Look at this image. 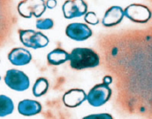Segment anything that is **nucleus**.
<instances>
[{
	"label": "nucleus",
	"instance_id": "nucleus-1",
	"mask_svg": "<svg viewBox=\"0 0 152 119\" xmlns=\"http://www.w3.org/2000/svg\"><path fill=\"white\" fill-rule=\"evenodd\" d=\"M70 65L75 69L95 68L99 65V56L88 48H75L69 54Z\"/></svg>",
	"mask_w": 152,
	"mask_h": 119
},
{
	"label": "nucleus",
	"instance_id": "nucleus-2",
	"mask_svg": "<svg viewBox=\"0 0 152 119\" xmlns=\"http://www.w3.org/2000/svg\"><path fill=\"white\" fill-rule=\"evenodd\" d=\"M112 89L108 84L102 83L95 85L87 95L88 103L93 107H100L105 104L112 97Z\"/></svg>",
	"mask_w": 152,
	"mask_h": 119
},
{
	"label": "nucleus",
	"instance_id": "nucleus-3",
	"mask_svg": "<svg viewBox=\"0 0 152 119\" xmlns=\"http://www.w3.org/2000/svg\"><path fill=\"white\" fill-rule=\"evenodd\" d=\"M19 35L20 42L25 46L32 49L42 48L49 44V38L40 31H35L32 30H20Z\"/></svg>",
	"mask_w": 152,
	"mask_h": 119
},
{
	"label": "nucleus",
	"instance_id": "nucleus-4",
	"mask_svg": "<svg viewBox=\"0 0 152 119\" xmlns=\"http://www.w3.org/2000/svg\"><path fill=\"white\" fill-rule=\"evenodd\" d=\"M5 84L12 90L22 92L29 87V78L22 71L18 69H10L4 77Z\"/></svg>",
	"mask_w": 152,
	"mask_h": 119
},
{
	"label": "nucleus",
	"instance_id": "nucleus-5",
	"mask_svg": "<svg viewBox=\"0 0 152 119\" xmlns=\"http://www.w3.org/2000/svg\"><path fill=\"white\" fill-rule=\"evenodd\" d=\"M46 10V4L40 0L21 1L18 5L19 13L24 18H31L33 15L37 18L41 17Z\"/></svg>",
	"mask_w": 152,
	"mask_h": 119
},
{
	"label": "nucleus",
	"instance_id": "nucleus-6",
	"mask_svg": "<svg viewBox=\"0 0 152 119\" xmlns=\"http://www.w3.org/2000/svg\"><path fill=\"white\" fill-rule=\"evenodd\" d=\"M124 16L135 23H147L151 17V12L143 4H133L124 10Z\"/></svg>",
	"mask_w": 152,
	"mask_h": 119
},
{
	"label": "nucleus",
	"instance_id": "nucleus-7",
	"mask_svg": "<svg viewBox=\"0 0 152 119\" xmlns=\"http://www.w3.org/2000/svg\"><path fill=\"white\" fill-rule=\"evenodd\" d=\"M62 10L66 19H73L85 14L88 11V4L82 0H69L64 3Z\"/></svg>",
	"mask_w": 152,
	"mask_h": 119
},
{
	"label": "nucleus",
	"instance_id": "nucleus-8",
	"mask_svg": "<svg viewBox=\"0 0 152 119\" xmlns=\"http://www.w3.org/2000/svg\"><path fill=\"white\" fill-rule=\"evenodd\" d=\"M66 36L71 39L76 41H83L92 36V30L88 25L83 23H71L66 29Z\"/></svg>",
	"mask_w": 152,
	"mask_h": 119
},
{
	"label": "nucleus",
	"instance_id": "nucleus-9",
	"mask_svg": "<svg viewBox=\"0 0 152 119\" xmlns=\"http://www.w3.org/2000/svg\"><path fill=\"white\" fill-rule=\"evenodd\" d=\"M86 100L87 94L81 89H71L63 96L64 104L68 108H76Z\"/></svg>",
	"mask_w": 152,
	"mask_h": 119
},
{
	"label": "nucleus",
	"instance_id": "nucleus-10",
	"mask_svg": "<svg viewBox=\"0 0 152 119\" xmlns=\"http://www.w3.org/2000/svg\"><path fill=\"white\" fill-rule=\"evenodd\" d=\"M8 59L15 66H24L30 62L32 55L29 51L24 48H14L9 52Z\"/></svg>",
	"mask_w": 152,
	"mask_h": 119
},
{
	"label": "nucleus",
	"instance_id": "nucleus-11",
	"mask_svg": "<svg viewBox=\"0 0 152 119\" xmlns=\"http://www.w3.org/2000/svg\"><path fill=\"white\" fill-rule=\"evenodd\" d=\"M123 18L124 10L119 6H112L106 11L103 18V24L105 27H113L120 23Z\"/></svg>",
	"mask_w": 152,
	"mask_h": 119
},
{
	"label": "nucleus",
	"instance_id": "nucleus-12",
	"mask_svg": "<svg viewBox=\"0 0 152 119\" xmlns=\"http://www.w3.org/2000/svg\"><path fill=\"white\" fill-rule=\"evenodd\" d=\"M18 111L20 114L27 117L39 114L42 111L41 104L32 100H23L18 105Z\"/></svg>",
	"mask_w": 152,
	"mask_h": 119
},
{
	"label": "nucleus",
	"instance_id": "nucleus-13",
	"mask_svg": "<svg viewBox=\"0 0 152 119\" xmlns=\"http://www.w3.org/2000/svg\"><path fill=\"white\" fill-rule=\"evenodd\" d=\"M47 60L49 64L50 65H60L62 63H65L66 61L69 60V54L65 51L60 48H57L53 51H51L48 55H47Z\"/></svg>",
	"mask_w": 152,
	"mask_h": 119
},
{
	"label": "nucleus",
	"instance_id": "nucleus-14",
	"mask_svg": "<svg viewBox=\"0 0 152 119\" xmlns=\"http://www.w3.org/2000/svg\"><path fill=\"white\" fill-rule=\"evenodd\" d=\"M13 102L12 101L5 96L1 94L0 95V117H5L13 111Z\"/></svg>",
	"mask_w": 152,
	"mask_h": 119
},
{
	"label": "nucleus",
	"instance_id": "nucleus-15",
	"mask_svg": "<svg viewBox=\"0 0 152 119\" xmlns=\"http://www.w3.org/2000/svg\"><path fill=\"white\" fill-rule=\"evenodd\" d=\"M49 89V82L44 78H39L37 79L33 86V94L36 97L44 95Z\"/></svg>",
	"mask_w": 152,
	"mask_h": 119
},
{
	"label": "nucleus",
	"instance_id": "nucleus-16",
	"mask_svg": "<svg viewBox=\"0 0 152 119\" xmlns=\"http://www.w3.org/2000/svg\"><path fill=\"white\" fill-rule=\"evenodd\" d=\"M53 21L51 19H38L37 21V28L38 30H50L53 27Z\"/></svg>",
	"mask_w": 152,
	"mask_h": 119
},
{
	"label": "nucleus",
	"instance_id": "nucleus-17",
	"mask_svg": "<svg viewBox=\"0 0 152 119\" xmlns=\"http://www.w3.org/2000/svg\"><path fill=\"white\" fill-rule=\"evenodd\" d=\"M84 20L87 23L91 24V25H96L99 23V20L96 16V14L94 12H88L86 13Z\"/></svg>",
	"mask_w": 152,
	"mask_h": 119
},
{
	"label": "nucleus",
	"instance_id": "nucleus-18",
	"mask_svg": "<svg viewBox=\"0 0 152 119\" xmlns=\"http://www.w3.org/2000/svg\"><path fill=\"white\" fill-rule=\"evenodd\" d=\"M95 118H103V119H113V117L109 114H97V115H90L88 117H85L84 119H95Z\"/></svg>",
	"mask_w": 152,
	"mask_h": 119
},
{
	"label": "nucleus",
	"instance_id": "nucleus-19",
	"mask_svg": "<svg viewBox=\"0 0 152 119\" xmlns=\"http://www.w3.org/2000/svg\"><path fill=\"white\" fill-rule=\"evenodd\" d=\"M45 3H46V5L48 6V8H50V9H53L57 5V1L56 0H48Z\"/></svg>",
	"mask_w": 152,
	"mask_h": 119
},
{
	"label": "nucleus",
	"instance_id": "nucleus-20",
	"mask_svg": "<svg viewBox=\"0 0 152 119\" xmlns=\"http://www.w3.org/2000/svg\"><path fill=\"white\" fill-rule=\"evenodd\" d=\"M112 82H113V78L110 76H106V77L104 78V82L103 83H104V84H106L109 85Z\"/></svg>",
	"mask_w": 152,
	"mask_h": 119
}]
</instances>
